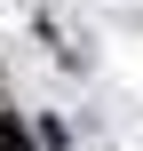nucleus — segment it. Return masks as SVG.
Masks as SVG:
<instances>
[{
    "label": "nucleus",
    "instance_id": "1",
    "mask_svg": "<svg viewBox=\"0 0 143 151\" xmlns=\"http://www.w3.org/2000/svg\"><path fill=\"white\" fill-rule=\"evenodd\" d=\"M0 151H32V135H24V127H16L8 111H0Z\"/></svg>",
    "mask_w": 143,
    "mask_h": 151
}]
</instances>
